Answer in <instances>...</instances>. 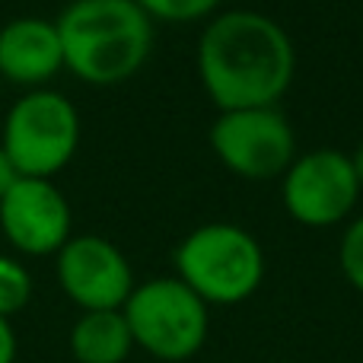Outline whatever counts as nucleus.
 I'll return each instance as SVG.
<instances>
[{
	"instance_id": "f257e3e1",
	"label": "nucleus",
	"mask_w": 363,
	"mask_h": 363,
	"mask_svg": "<svg viewBox=\"0 0 363 363\" xmlns=\"http://www.w3.org/2000/svg\"><path fill=\"white\" fill-rule=\"evenodd\" d=\"M294 70L290 35L258 10H226L201 32L198 74L220 112L277 106L294 83Z\"/></svg>"
},
{
	"instance_id": "f03ea898",
	"label": "nucleus",
	"mask_w": 363,
	"mask_h": 363,
	"mask_svg": "<svg viewBox=\"0 0 363 363\" xmlns=\"http://www.w3.org/2000/svg\"><path fill=\"white\" fill-rule=\"evenodd\" d=\"M55 26L64 67L93 86L131 80L153 48V19L138 0H74Z\"/></svg>"
},
{
	"instance_id": "7ed1b4c3",
	"label": "nucleus",
	"mask_w": 363,
	"mask_h": 363,
	"mask_svg": "<svg viewBox=\"0 0 363 363\" xmlns=\"http://www.w3.org/2000/svg\"><path fill=\"white\" fill-rule=\"evenodd\" d=\"M176 277L207 306H236L264 281V249L236 223H201L176 245Z\"/></svg>"
},
{
	"instance_id": "20e7f679",
	"label": "nucleus",
	"mask_w": 363,
	"mask_h": 363,
	"mask_svg": "<svg viewBox=\"0 0 363 363\" xmlns=\"http://www.w3.org/2000/svg\"><path fill=\"white\" fill-rule=\"evenodd\" d=\"M207 303L179 277H153L131 290L121 306L134 347L166 363H182L204 347L211 332Z\"/></svg>"
},
{
	"instance_id": "39448f33",
	"label": "nucleus",
	"mask_w": 363,
	"mask_h": 363,
	"mask_svg": "<svg viewBox=\"0 0 363 363\" xmlns=\"http://www.w3.org/2000/svg\"><path fill=\"white\" fill-rule=\"evenodd\" d=\"M0 147L19 176L51 179L80 147V112L55 89H32L10 106Z\"/></svg>"
},
{
	"instance_id": "423d86ee",
	"label": "nucleus",
	"mask_w": 363,
	"mask_h": 363,
	"mask_svg": "<svg viewBox=\"0 0 363 363\" xmlns=\"http://www.w3.org/2000/svg\"><path fill=\"white\" fill-rule=\"evenodd\" d=\"M211 150L239 179H284L296 160V134L277 106L233 108L211 125Z\"/></svg>"
},
{
	"instance_id": "0eeeda50",
	"label": "nucleus",
	"mask_w": 363,
	"mask_h": 363,
	"mask_svg": "<svg viewBox=\"0 0 363 363\" xmlns=\"http://www.w3.org/2000/svg\"><path fill=\"white\" fill-rule=\"evenodd\" d=\"M363 191L347 153L322 147L303 153L284 172V207L303 226H335L354 211Z\"/></svg>"
},
{
	"instance_id": "6e6552de",
	"label": "nucleus",
	"mask_w": 363,
	"mask_h": 363,
	"mask_svg": "<svg viewBox=\"0 0 363 363\" xmlns=\"http://www.w3.org/2000/svg\"><path fill=\"white\" fill-rule=\"evenodd\" d=\"M57 284L83 313L121 309L131 296L134 271L125 252L106 236H70L57 252Z\"/></svg>"
},
{
	"instance_id": "1a4fd4ad",
	"label": "nucleus",
	"mask_w": 363,
	"mask_h": 363,
	"mask_svg": "<svg viewBox=\"0 0 363 363\" xmlns=\"http://www.w3.org/2000/svg\"><path fill=\"white\" fill-rule=\"evenodd\" d=\"M74 213L51 179L23 176L0 198V230L23 255H57L70 239Z\"/></svg>"
},
{
	"instance_id": "9d476101",
	"label": "nucleus",
	"mask_w": 363,
	"mask_h": 363,
	"mask_svg": "<svg viewBox=\"0 0 363 363\" xmlns=\"http://www.w3.org/2000/svg\"><path fill=\"white\" fill-rule=\"evenodd\" d=\"M64 70L57 26L42 16H16L0 26V77L16 86L42 89Z\"/></svg>"
},
{
	"instance_id": "9b49d317",
	"label": "nucleus",
	"mask_w": 363,
	"mask_h": 363,
	"mask_svg": "<svg viewBox=\"0 0 363 363\" xmlns=\"http://www.w3.org/2000/svg\"><path fill=\"white\" fill-rule=\"evenodd\" d=\"M134 338L121 309L83 313L70 328V354L77 363H125Z\"/></svg>"
},
{
	"instance_id": "f8f14e48",
	"label": "nucleus",
	"mask_w": 363,
	"mask_h": 363,
	"mask_svg": "<svg viewBox=\"0 0 363 363\" xmlns=\"http://www.w3.org/2000/svg\"><path fill=\"white\" fill-rule=\"evenodd\" d=\"M32 300V274L23 262L0 255V319L23 313Z\"/></svg>"
},
{
	"instance_id": "ddd939ff",
	"label": "nucleus",
	"mask_w": 363,
	"mask_h": 363,
	"mask_svg": "<svg viewBox=\"0 0 363 363\" xmlns=\"http://www.w3.org/2000/svg\"><path fill=\"white\" fill-rule=\"evenodd\" d=\"M150 19L163 23H191L220 6V0H138Z\"/></svg>"
},
{
	"instance_id": "4468645a",
	"label": "nucleus",
	"mask_w": 363,
	"mask_h": 363,
	"mask_svg": "<svg viewBox=\"0 0 363 363\" xmlns=\"http://www.w3.org/2000/svg\"><path fill=\"white\" fill-rule=\"evenodd\" d=\"M338 264L341 274L351 281V287H357L363 294V217H357L341 236L338 249Z\"/></svg>"
},
{
	"instance_id": "2eb2a0df",
	"label": "nucleus",
	"mask_w": 363,
	"mask_h": 363,
	"mask_svg": "<svg viewBox=\"0 0 363 363\" xmlns=\"http://www.w3.org/2000/svg\"><path fill=\"white\" fill-rule=\"evenodd\" d=\"M16 360V335H13L10 319H0V363Z\"/></svg>"
},
{
	"instance_id": "dca6fc26",
	"label": "nucleus",
	"mask_w": 363,
	"mask_h": 363,
	"mask_svg": "<svg viewBox=\"0 0 363 363\" xmlns=\"http://www.w3.org/2000/svg\"><path fill=\"white\" fill-rule=\"evenodd\" d=\"M19 179H23V176H19V172H16V166H13V160L6 157V150H4V147H0V198H4V194L10 191V188L16 185Z\"/></svg>"
},
{
	"instance_id": "f3484780",
	"label": "nucleus",
	"mask_w": 363,
	"mask_h": 363,
	"mask_svg": "<svg viewBox=\"0 0 363 363\" xmlns=\"http://www.w3.org/2000/svg\"><path fill=\"white\" fill-rule=\"evenodd\" d=\"M351 163H354V172H357V182H360V188H363V144L351 153Z\"/></svg>"
}]
</instances>
